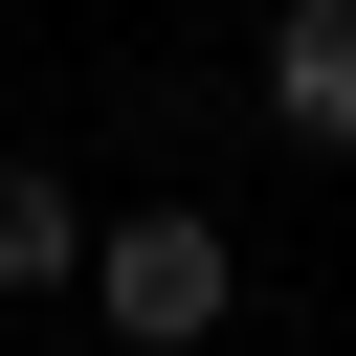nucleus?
Returning a JSON list of instances; mask_svg holds the SVG:
<instances>
[{
  "instance_id": "nucleus-1",
  "label": "nucleus",
  "mask_w": 356,
  "mask_h": 356,
  "mask_svg": "<svg viewBox=\"0 0 356 356\" xmlns=\"http://www.w3.org/2000/svg\"><path fill=\"white\" fill-rule=\"evenodd\" d=\"M89 312H111L134 356H200V334L245 312V245H222L200 200H134V222H89Z\"/></svg>"
},
{
  "instance_id": "nucleus-2",
  "label": "nucleus",
  "mask_w": 356,
  "mask_h": 356,
  "mask_svg": "<svg viewBox=\"0 0 356 356\" xmlns=\"http://www.w3.org/2000/svg\"><path fill=\"white\" fill-rule=\"evenodd\" d=\"M267 111L312 156H356V0H267Z\"/></svg>"
},
{
  "instance_id": "nucleus-3",
  "label": "nucleus",
  "mask_w": 356,
  "mask_h": 356,
  "mask_svg": "<svg viewBox=\"0 0 356 356\" xmlns=\"http://www.w3.org/2000/svg\"><path fill=\"white\" fill-rule=\"evenodd\" d=\"M0 289H89V200L67 178H0Z\"/></svg>"
}]
</instances>
